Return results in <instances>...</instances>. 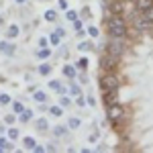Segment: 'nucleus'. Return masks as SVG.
<instances>
[{
	"mask_svg": "<svg viewBox=\"0 0 153 153\" xmlns=\"http://www.w3.org/2000/svg\"><path fill=\"white\" fill-rule=\"evenodd\" d=\"M106 31L110 37H118V39H125L129 29H127V23L120 19V14H110L108 21H106Z\"/></svg>",
	"mask_w": 153,
	"mask_h": 153,
	"instance_id": "1",
	"label": "nucleus"
},
{
	"mask_svg": "<svg viewBox=\"0 0 153 153\" xmlns=\"http://www.w3.org/2000/svg\"><path fill=\"white\" fill-rule=\"evenodd\" d=\"M106 49H108L106 53H110L112 57L118 59L123 53H125V41H123V39H118V37H110V39H108V45H106Z\"/></svg>",
	"mask_w": 153,
	"mask_h": 153,
	"instance_id": "2",
	"label": "nucleus"
},
{
	"mask_svg": "<svg viewBox=\"0 0 153 153\" xmlns=\"http://www.w3.org/2000/svg\"><path fill=\"white\" fill-rule=\"evenodd\" d=\"M110 90H118V78L114 74H106L100 78V92H110Z\"/></svg>",
	"mask_w": 153,
	"mask_h": 153,
	"instance_id": "3",
	"label": "nucleus"
},
{
	"mask_svg": "<svg viewBox=\"0 0 153 153\" xmlns=\"http://www.w3.org/2000/svg\"><path fill=\"white\" fill-rule=\"evenodd\" d=\"M106 114H108V120L110 123H118L120 118L125 117V108H123V104H118V102L108 104L106 106Z\"/></svg>",
	"mask_w": 153,
	"mask_h": 153,
	"instance_id": "4",
	"label": "nucleus"
},
{
	"mask_svg": "<svg viewBox=\"0 0 153 153\" xmlns=\"http://www.w3.org/2000/svg\"><path fill=\"white\" fill-rule=\"evenodd\" d=\"M100 68L106 71H112L117 68V57H112L110 53H104L102 57H100Z\"/></svg>",
	"mask_w": 153,
	"mask_h": 153,
	"instance_id": "5",
	"label": "nucleus"
},
{
	"mask_svg": "<svg viewBox=\"0 0 153 153\" xmlns=\"http://www.w3.org/2000/svg\"><path fill=\"white\" fill-rule=\"evenodd\" d=\"M135 27L143 31V33H147V31H153V23L151 21H147L145 16H143L141 12H139V16H135Z\"/></svg>",
	"mask_w": 153,
	"mask_h": 153,
	"instance_id": "6",
	"label": "nucleus"
},
{
	"mask_svg": "<svg viewBox=\"0 0 153 153\" xmlns=\"http://www.w3.org/2000/svg\"><path fill=\"white\" fill-rule=\"evenodd\" d=\"M102 102H104V106H108V104H114V102H118V90H110V92H102Z\"/></svg>",
	"mask_w": 153,
	"mask_h": 153,
	"instance_id": "7",
	"label": "nucleus"
},
{
	"mask_svg": "<svg viewBox=\"0 0 153 153\" xmlns=\"http://www.w3.org/2000/svg\"><path fill=\"white\" fill-rule=\"evenodd\" d=\"M135 6H137V12H145L153 6V0H135Z\"/></svg>",
	"mask_w": 153,
	"mask_h": 153,
	"instance_id": "8",
	"label": "nucleus"
},
{
	"mask_svg": "<svg viewBox=\"0 0 153 153\" xmlns=\"http://www.w3.org/2000/svg\"><path fill=\"white\" fill-rule=\"evenodd\" d=\"M35 127H37V131H41V133L49 131V123H47V118H37V120H35Z\"/></svg>",
	"mask_w": 153,
	"mask_h": 153,
	"instance_id": "9",
	"label": "nucleus"
},
{
	"mask_svg": "<svg viewBox=\"0 0 153 153\" xmlns=\"http://www.w3.org/2000/svg\"><path fill=\"white\" fill-rule=\"evenodd\" d=\"M19 33H21L19 25H10V27L6 29V37H8V39H14V37H19Z\"/></svg>",
	"mask_w": 153,
	"mask_h": 153,
	"instance_id": "10",
	"label": "nucleus"
},
{
	"mask_svg": "<svg viewBox=\"0 0 153 153\" xmlns=\"http://www.w3.org/2000/svg\"><path fill=\"white\" fill-rule=\"evenodd\" d=\"M49 55H51V49H49L47 45H45V47H41L39 51H37V57H39V59H47Z\"/></svg>",
	"mask_w": 153,
	"mask_h": 153,
	"instance_id": "11",
	"label": "nucleus"
},
{
	"mask_svg": "<svg viewBox=\"0 0 153 153\" xmlns=\"http://www.w3.org/2000/svg\"><path fill=\"white\" fill-rule=\"evenodd\" d=\"M23 145L27 147V149H29V151H33V147L37 145V141L33 139V137H25V139H23Z\"/></svg>",
	"mask_w": 153,
	"mask_h": 153,
	"instance_id": "12",
	"label": "nucleus"
},
{
	"mask_svg": "<svg viewBox=\"0 0 153 153\" xmlns=\"http://www.w3.org/2000/svg\"><path fill=\"white\" fill-rule=\"evenodd\" d=\"M43 16H45L47 23H55V21H57V12H55V10H47Z\"/></svg>",
	"mask_w": 153,
	"mask_h": 153,
	"instance_id": "13",
	"label": "nucleus"
},
{
	"mask_svg": "<svg viewBox=\"0 0 153 153\" xmlns=\"http://www.w3.org/2000/svg\"><path fill=\"white\" fill-rule=\"evenodd\" d=\"M12 45H8V43H4V41H0V51L2 53H6V55H12Z\"/></svg>",
	"mask_w": 153,
	"mask_h": 153,
	"instance_id": "14",
	"label": "nucleus"
},
{
	"mask_svg": "<svg viewBox=\"0 0 153 153\" xmlns=\"http://www.w3.org/2000/svg\"><path fill=\"white\" fill-rule=\"evenodd\" d=\"M33 98H35L37 102H41V104H43V102L47 100V94H45V92H41V90H37L35 94H33Z\"/></svg>",
	"mask_w": 153,
	"mask_h": 153,
	"instance_id": "15",
	"label": "nucleus"
},
{
	"mask_svg": "<svg viewBox=\"0 0 153 153\" xmlns=\"http://www.w3.org/2000/svg\"><path fill=\"white\" fill-rule=\"evenodd\" d=\"M6 135H8V139H10V141H16V139H19V131L14 129V127L6 129Z\"/></svg>",
	"mask_w": 153,
	"mask_h": 153,
	"instance_id": "16",
	"label": "nucleus"
},
{
	"mask_svg": "<svg viewBox=\"0 0 153 153\" xmlns=\"http://www.w3.org/2000/svg\"><path fill=\"white\" fill-rule=\"evenodd\" d=\"M78 49H80V51H90V49H94V47H92L90 41H80V43H78Z\"/></svg>",
	"mask_w": 153,
	"mask_h": 153,
	"instance_id": "17",
	"label": "nucleus"
},
{
	"mask_svg": "<svg viewBox=\"0 0 153 153\" xmlns=\"http://www.w3.org/2000/svg\"><path fill=\"white\" fill-rule=\"evenodd\" d=\"M49 88H51V90H57V92H65V90H63V86H61L57 80H51V82H49Z\"/></svg>",
	"mask_w": 153,
	"mask_h": 153,
	"instance_id": "18",
	"label": "nucleus"
},
{
	"mask_svg": "<svg viewBox=\"0 0 153 153\" xmlns=\"http://www.w3.org/2000/svg\"><path fill=\"white\" fill-rule=\"evenodd\" d=\"M31 117H33V110H27V108H25L23 112H21V120H23V123L31 120Z\"/></svg>",
	"mask_w": 153,
	"mask_h": 153,
	"instance_id": "19",
	"label": "nucleus"
},
{
	"mask_svg": "<svg viewBox=\"0 0 153 153\" xmlns=\"http://www.w3.org/2000/svg\"><path fill=\"white\" fill-rule=\"evenodd\" d=\"M63 76H68V78H74V76H76V70H74L71 65H63Z\"/></svg>",
	"mask_w": 153,
	"mask_h": 153,
	"instance_id": "20",
	"label": "nucleus"
},
{
	"mask_svg": "<svg viewBox=\"0 0 153 153\" xmlns=\"http://www.w3.org/2000/svg\"><path fill=\"white\" fill-rule=\"evenodd\" d=\"M49 114H53V117H61L63 110H61V106H51V108H49Z\"/></svg>",
	"mask_w": 153,
	"mask_h": 153,
	"instance_id": "21",
	"label": "nucleus"
},
{
	"mask_svg": "<svg viewBox=\"0 0 153 153\" xmlns=\"http://www.w3.org/2000/svg\"><path fill=\"white\" fill-rule=\"evenodd\" d=\"M49 71H51V65H49V63H43V65L39 68V74H41V76H49Z\"/></svg>",
	"mask_w": 153,
	"mask_h": 153,
	"instance_id": "22",
	"label": "nucleus"
},
{
	"mask_svg": "<svg viewBox=\"0 0 153 153\" xmlns=\"http://www.w3.org/2000/svg\"><path fill=\"white\" fill-rule=\"evenodd\" d=\"M65 19H68V21H71V23H74V21H76V19H78V12H76V10H70V8H68V12H65Z\"/></svg>",
	"mask_w": 153,
	"mask_h": 153,
	"instance_id": "23",
	"label": "nucleus"
},
{
	"mask_svg": "<svg viewBox=\"0 0 153 153\" xmlns=\"http://www.w3.org/2000/svg\"><path fill=\"white\" fill-rule=\"evenodd\" d=\"M76 65H78V70H86V68H88V59H86V57H80Z\"/></svg>",
	"mask_w": 153,
	"mask_h": 153,
	"instance_id": "24",
	"label": "nucleus"
},
{
	"mask_svg": "<svg viewBox=\"0 0 153 153\" xmlns=\"http://www.w3.org/2000/svg\"><path fill=\"white\" fill-rule=\"evenodd\" d=\"M88 35L92 37V39H96V37L100 35V31H98V27H88Z\"/></svg>",
	"mask_w": 153,
	"mask_h": 153,
	"instance_id": "25",
	"label": "nucleus"
},
{
	"mask_svg": "<svg viewBox=\"0 0 153 153\" xmlns=\"http://www.w3.org/2000/svg\"><path fill=\"white\" fill-rule=\"evenodd\" d=\"M65 127H61V125H59V127H55V129H53V135H55V137H61V135H65Z\"/></svg>",
	"mask_w": 153,
	"mask_h": 153,
	"instance_id": "26",
	"label": "nucleus"
},
{
	"mask_svg": "<svg viewBox=\"0 0 153 153\" xmlns=\"http://www.w3.org/2000/svg\"><path fill=\"white\" fill-rule=\"evenodd\" d=\"M12 110H14V114H21L25 110V106L21 104V102H14V104H12Z\"/></svg>",
	"mask_w": 153,
	"mask_h": 153,
	"instance_id": "27",
	"label": "nucleus"
},
{
	"mask_svg": "<svg viewBox=\"0 0 153 153\" xmlns=\"http://www.w3.org/2000/svg\"><path fill=\"white\" fill-rule=\"evenodd\" d=\"M59 41H61V37H59L57 33H53V35L49 37V43H51V45H59Z\"/></svg>",
	"mask_w": 153,
	"mask_h": 153,
	"instance_id": "28",
	"label": "nucleus"
},
{
	"mask_svg": "<svg viewBox=\"0 0 153 153\" xmlns=\"http://www.w3.org/2000/svg\"><path fill=\"white\" fill-rule=\"evenodd\" d=\"M70 104H71V100L68 96H61V98H59V106H65V108H68Z\"/></svg>",
	"mask_w": 153,
	"mask_h": 153,
	"instance_id": "29",
	"label": "nucleus"
},
{
	"mask_svg": "<svg viewBox=\"0 0 153 153\" xmlns=\"http://www.w3.org/2000/svg\"><path fill=\"white\" fill-rule=\"evenodd\" d=\"M68 127H70V129H78V127H80V120H78V118H70Z\"/></svg>",
	"mask_w": 153,
	"mask_h": 153,
	"instance_id": "30",
	"label": "nucleus"
},
{
	"mask_svg": "<svg viewBox=\"0 0 153 153\" xmlns=\"http://www.w3.org/2000/svg\"><path fill=\"white\" fill-rule=\"evenodd\" d=\"M141 14H143V16H145V19H147V21H151V23H153V6H151V8H149V10L141 12Z\"/></svg>",
	"mask_w": 153,
	"mask_h": 153,
	"instance_id": "31",
	"label": "nucleus"
},
{
	"mask_svg": "<svg viewBox=\"0 0 153 153\" xmlns=\"http://www.w3.org/2000/svg\"><path fill=\"white\" fill-rule=\"evenodd\" d=\"M0 104H10V96L8 94H0Z\"/></svg>",
	"mask_w": 153,
	"mask_h": 153,
	"instance_id": "32",
	"label": "nucleus"
},
{
	"mask_svg": "<svg viewBox=\"0 0 153 153\" xmlns=\"http://www.w3.org/2000/svg\"><path fill=\"white\" fill-rule=\"evenodd\" d=\"M33 151H35V153H43V151H47V147H41V145H35V147H33Z\"/></svg>",
	"mask_w": 153,
	"mask_h": 153,
	"instance_id": "33",
	"label": "nucleus"
},
{
	"mask_svg": "<svg viewBox=\"0 0 153 153\" xmlns=\"http://www.w3.org/2000/svg\"><path fill=\"white\" fill-rule=\"evenodd\" d=\"M82 14H84V19H90V8H88V6H84V8H82Z\"/></svg>",
	"mask_w": 153,
	"mask_h": 153,
	"instance_id": "34",
	"label": "nucleus"
},
{
	"mask_svg": "<svg viewBox=\"0 0 153 153\" xmlns=\"http://www.w3.org/2000/svg\"><path fill=\"white\" fill-rule=\"evenodd\" d=\"M68 6H70V4H68V0H59V8H63V10H68Z\"/></svg>",
	"mask_w": 153,
	"mask_h": 153,
	"instance_id": "35",
	"label": "nucleus"
},
{
	"mask_svg": "<svg viewBox=\"0 0 153 153\" xmlns=\"http://www.w3.org/2000/svg\"><path fill=\"white\" fill-rule=\"evenodd\" d=\"M76 104H78V106H84V104H86V100H84V96H80V94H78V100H76Z\"/></svg>",
	"mask_w": 153,
	"mask_h": 153,
	"instance_id": "36",
	"label": "nucleus"
},
{
	"mask_svg": "<svg viewBox=\"0 0 153 153\" xmlns=\"http://www.w3.org/2000/svg\"><path fill=\"white\" fill-rule=\"evenodd\" d=\"M71 92H74V94H80V88H78V84H71Z\"/></svg>",
	"mask_w": 153,
	"mask_h": 153,
	"instance_id": "37",
	"label": "nucleus"
},
{
	"mask_svg": "<svg viewBox=\"0 0 153 153\" xmlns=\"http://www.w3.org/2000/svg\"><path fill=\"white\" fill-rule=\"evenodd\" d=\"M74 27H76V31H80V29H82V23L76 19V21H74Z\"/></svg>",
	"mask_w": 153,
	"mask_h": 153,
	"instance_id": "38",
	"label": "nucleus"
},
{
	"mask_svg": "<svg viewBox=\"0 0 153 153\" xmlns=\"http://www.w3.org/2000/svg\"><path fill=\"white\" fill-rule=\"evenodd\" d=\"M4 120H6V123H8V125H10V123H14V114H8V117L4 118Z\"/></svg>",
	"mask_w": 153,
	"mask_h": 153,
	"instance_id": "39",
	"label": "nucleus"
},
{
	"mask_svg": "<svg viewBox=\"0 0 153 153\" xmlns=\"http://www.w3.org/2000/svg\"><path fill=\"white\" fill-rule=\"evenodd\" d=\"M88 104H90V106H94V104H96V100L92 98V96H88Z\"/></svg>",
	"mask_w": 153,
	"mask_h": 153,
	"instance_id": "40",
	"label": "nucleus"
},
{
	"mask_svg": "<svg viewBox=\"0 0 153 153\" xmlns=\"http://www.w3.org/2000/svg\"><path fill=\"white\" fill-rule=\"evenodd\" d=\"M55 33H57L59 37H65V31H63V29H57V31H55Z\"/></svg>",
	"mask_w": 153,
	"mask_h": 153,
	"instance_id": "41",
	"label": "nucleus"
},
{
	"mask_svg": "<svg viewBox=\"0 0 153 153\" xmlns=\"http://www.w3.org/2000/svg\"><path fill=\"white\" fill-rule=\"evenodd\" d=\"M14 2H16V4H25L27 0H14Z\"/></svg>",
	"mask_w": 153,
	"mask_h": 153,
	"instance_id": "42",
	"label": "nucleus"
},
{
	"mask_svg": "<svg viewBox=\"0 0 153 153\" xmlns=\"http://www.w3.org/2000/svg\"><path fill=\"white\" fill-rule=\"evenodd\" d=\"M0 25H2V16H0Z\"/></svg>",
	"mask_w": 153,
	"mask_h": 153,
	"instance_id": "43",
	"label": "nucleus"
}]
</instances>
